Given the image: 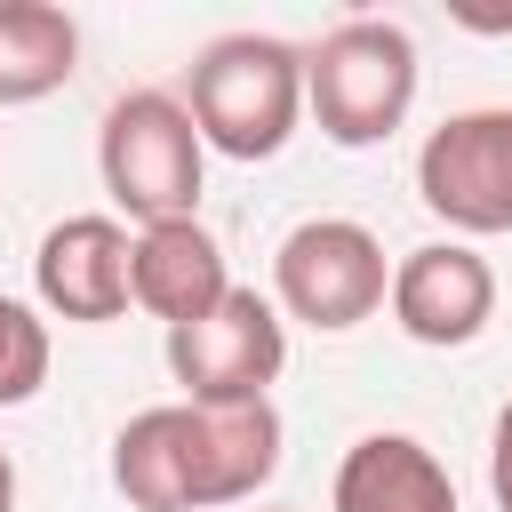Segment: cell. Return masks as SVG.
<instances>
[{
	"mask_svg": "<svg viewBox=\"0 0 512 512\" xmlns=\"http://www.w3.org/2000/svg\"><path fill=\"white\" fill-rule=\"evenodd\" d=\"M272 472H280V408L272 400H248V408L160 400V408L128 416L112 440V488L136 512L248 504Z\"/></svg>",
	"mask_w": 512,
	"mask_h": 512,
	"instance_id": "obj_1",
	"label": "cell"
},
{
	"mask_svg": "<svg viewBox=\"0 0 512 512\" xmlns=\"http://www.w3.org/2000/svg\"><path fill=\"white\" fill-rule=\"evenodd\" d=\"M192 128L224 160H272L304 112V56L272 32H224L192 64Z\"/></svg>",
	"mask_w": 512,
	"mask_h": 512,
	"instance_id": "obj_2",
	"label": "cell"
},
{
	"mask_svg": "<svg viewBox=\"0 0 512 512\" xmlns=\"http://www.w3.org/2000/svg\"><path fill=\"white\" fill-rule=\"evenodd\" d=\"M200 168H208V144H200L192 112L168 88L112 96V112L96 128V176H104L120 216H136V224L192 216L200 208Z\"/></svg>",
	"mask_w": 512,
	"mask_h": 512,
	"instance_id": "obj_3",
	"label": "cell"
},
{
	"mask_svg": "<svg viewBox=\"0 0 512 512\" xmlns=\"http://www.w3.org/2000/svg\"><path fill=\"white\" fill-rule=\"evenodd\" d=\"M304 104H312L328 144H344V152L384 144L416 104V40L400 24H384V16L336 24L304 56Z\"/></svg>",
	"mask_w": 512,
	"mask_h": 512,
	"instance_id": "obj_4",
	"label": "cell"
},
{
	"mask_svg": "<svg viewBox=\"0 0 512 512\" xmlns=\"http://www.w3.org/2000/svg\"><path fill=\"white\" fill-rule=\"evenodd\" d=\"M392 288V264H384V240L352 216H304L280 248H272V304L320 336H344L360 328Z\"/></svg>",
	"mask_w": 512,
	"mask_h": 512,
	"instance_id": "obj_5",
	"label": "cell"
},
{
	"mask_svg": "<svg viewBox=\"0 0 512 512\" xmlns=\"http://www.w3.org/2000/svg\"><path fill=\"white\" fill-rule=\"evenodd\" d=\"M280 368H288V320L256 288H232L200 320L168 328V376L184 384L192 408H248L280 384Z\"/></svg>",
	"mask_w": 512,
	"mask_h": 512,
	"instance_id": "obj_6",
	"label": "cell"
},
{
	"mask_svg": "<svg viewBox=\"0 0 512 512\" xmlns=\"http://www.w3.org/2000/svg\"><path fill=\"white\" fill-rule=\"evenodd\" d=\"M416 200L464 240L512 232V104L448 112L416 152Z\"/></svg>",
	"mask_w": 512,
	"mask_h": 512,
	"instance_id": "obj_7",
	"label": "cell"
},
{
	"mask_svg": "<svg viewBox=\"0 0 512 512\" xmlns=\"http://www.w3.org/2000/svg\"><path fill=\"white\" fill-rule=\"evenodd\" d=\"M384 304H392L400 336L448 352V344H472V336L496 320V272H488V256L464 248V240H424V248H408V256L392 264Z\"/></svg>",
	"mask_w": 512,
	"mask_h": 512,
	"instance_id": "obj_8",
	"label": "cell"
},
{
	"mask_svg": "<svg viewBox=\"0 0 512 512\" xmlns=\"http://www.w3.org/2000/svg\"><path fill=\"white\" fill-rule=\"evenodd\" d=\"M32 288L56 320H120L128 312V224L120 216H64L40 232L32 256Z\"/></svg>",
	"mask_w": 512,
	"mask_h": 512,
	"instance_id": "obj_9",
	"label": "cell"
},
{
	"mask_svg": "<svg viewBox=\"0 0 512 512\" xmlns=\"http://www.w3.org/2000/svg\"><path fill=\"white\" fill-rule=\"evenodd\" d=\"M224 296H232V272H224V248H216V232L200 216L144 224L128 240V304H144L152 320L184 328V320H200Z\"/></svg>",
	"mask_w": 512,
	"mask_h": 512,
	"instance_id": "obj_10",
	"label": "cell"
},
{
	"mask_svg": "<svg viewBox=\"0 0 512 512\" xmlns=\"http://www.w3.org/2000/svg\"><path fill=\"white\" fill-rule=\"evenodd\" d=\"M336 512H456L448 464L416 432H360L336 464Z\"/></svg>",
	"mask_w": 512,
	"mask_h": 512,
	"instance_id": "obj_11",
	"label": "cell"
},
{
	"mask_svg": "<svg viewBox=\"0 0 512 512\" xmlns=\"http://www.w3.org/2000/svg\"><path fill=\"white\" fill-rule=\"evenodd\" d=\"M80 72V24L56 0H0V112L56 96Z\"/></svg>",
	"mask_w": 512,
	"mask_h": 512,
	"instance_id": "obj_12",
	"label": "cell"
},
{
	"mask_svg": "<svg viewBox=\"0 0 512 512\" xmlns=\"http://www.w3.org/2000/svg\"><path fill=\"white\" fill-rule=\"evenodd\" d=\"M40 384H48V320L0 296V408H24Z\"/></svg>",
	"mask_w": 512,
	"mask_h": 512,
	"instance_id": "obj_13",
	"label": "cell"
},
{
	"mask_svg": "<svg viewBox=\"0 0 512 512\" xmlns=\"http://www.w3.org/2000/svg\"><path fill=\"white\" fill-rule=\"evenodd\" d=\"M488 496L496 512H512V400L496 408V432H488Z\"/></svg>",
	"mask_w": 512,
	"mask_h": 512,
	"instance_id": "obj_14",
	"label": "cell"
},
{
	"mask_svg": "<svg viewBox=\"0 0 512 512\" xmlns=\"http://www.w3.org/2000/svg\"><path fill=\"white\" fill-rule=\"evenodd\" d=\"M0 512H16V464H8V448H0Z\"/></svg>",
	"mask_w": 512,
	"mask_h": 512,
	"instance_id": "obj_15",
	"label": "cell"
},
{
	"mask_svg": "<svg viewBox=\"0 0 512 512\" xmlns=\"http://www.w3.org/2000/svg\"><path fill=\"white\" fill-rule=\"evenodd\" d=\"M272 512H288V504H272Z\"/></svg>",
	"mask_w": 512,
	"mask_h": 512,
	"instance_id": "obj_16",
	"label": "cell"
}]
</instances>
